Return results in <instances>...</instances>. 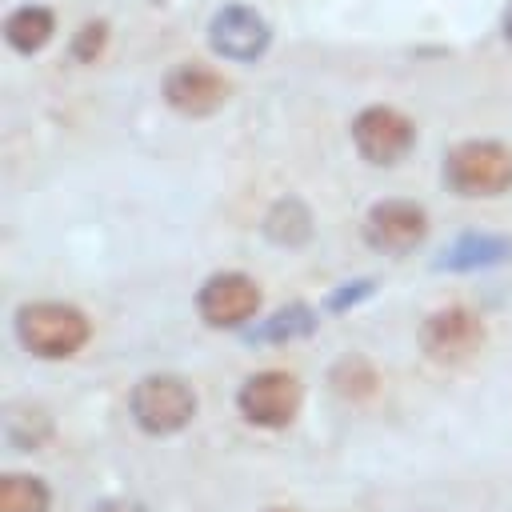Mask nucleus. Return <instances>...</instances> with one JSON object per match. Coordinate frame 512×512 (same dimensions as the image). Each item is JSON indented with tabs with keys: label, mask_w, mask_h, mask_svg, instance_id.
Listing matches in <instances>:
<instances>
[{
	"label": "nucleus",
	"mask_w": 512,
	"mask_h": 512,
	"mask_svg": "<svg viewBox=\"0 0 512 512\" xmlns=\"http://www.w3.org/2000/svg\"><path fill=\"white\" fill-rule=\"evenodd\" d=\"M88 332H92L88 328V316L80 308H72V304L40 300V304H24L16 312V336L40 360L76 356L88 344Z\"/></svg>",
	"instance_id": "obj_1"
},
{
	"label": "nucleus",
	"mask_w": 512,
	"mask_h": 512,
	"mask_svg": "<svg viewBox=\"0 0 512 512\" xmlns=\"http://www.w3.org/2000/svg\"><path fill=\"white\" fill-rule=\"evenodd\" d=\"M444 184L460 196H500L512 188V152L496 140H468L444 156Z\"/></svg>",
	"instance_id": "obj_2"
},
{
	"label": "nucleus",
	"mask_w": 512,
	"mask_h": 512,
	"mask_svg": "<svg viewBox=\"0 0 512 512\" xmlns=\"http://www.w3.org/2000/svg\"><path fill=\"white\" fill-rule=\"evenodd\" d=\"M132 420L152 432V436H168V432H180L184 424H192L196 416V392L188 380L180 376H144L136 388H132Z\"/></svg>",
	"instance_id": "obj_3"
},
{
	"label": "nucleus",
	"mask_w": 512,
	"mask_h": 512,
	"mask_svg": "<svg viewBox=\"0 0 512 512\" xmlns=\"http://www.w3.org/2000/svg\"><path fill=\"white\" fill-rule=\"evenodd\" d=\"M352 140H356V152L368 164H396V160L408 156V148L416 140V128L404 112H396L388 104H372L352 120Z\"/></svg>",
	"instance_id": "obj_4"
},
{
	"label": "nucleus",
	"mask_w": 512,
	"mask_h": 512,
	"mask_svg": "<svg viewBox=\"0 0 512 512\" xmlns=\"http://www.w3.org/2000/svg\"><path fill=\"white\" fill-rule=\"evenodd\" d=\"M236 404L256 428H284L300 412V380L292 372H256L244 380Z\"/></svg>",
	"instance_id": "obj_5"
},
{
	"label": "nucleus",
	"mask_w": 512,
	"mask_h": 512,
	"mask_svg": "<svg viewBox=\"0 0 512 512\" xmlns=\"http://www.w3.org/2000/svg\"><path fill=\"white\" fill-rule=\"evenodd\" d=\"M268 40H272L268 20L260 12H252L248 4H224L208 24L212 52H220L224 60H236V64L260 60L268 52Z\"/></svg>",
	"instance_id": "obj_6"
},
{
	"label": "nucleus",
	"mask_w": 512,
	"mask_h": 512,
	"mask_svg": "<svg viewBox=\"0 0 512 512\" xmlns=\"http://www.w3.org/2000/svg\"><path fill=\"white\" fill-rule=\"evenodd\" d=\"M420 344H424V352H428L432 360H440V364H460V360H468L472 352H480V344H484V320H480L472 308H460V304L440 308V312H432V316L424 320Z\"/></svg>",
	"instance_id": "obj_7"
},
{
	"label": "nucleus",
	"mask_w": 512,
	"mask_h": 512,
	"mask_svg": "<svg viewBox=\"0 0 512 512\" xmlns=\"http://www.w3.org/2000/svg\"><path fill=\"white\" fill-rule=\"evenodd\" d=\"M200 320L212 328H236L244 320L256 316L260 308V284L244 272H220L212 280H204L200 296H196Z\"/></svg>",
	"instance_id": "obj_8"
},
{
	"label": "nucleus",
	"mask_w": 512,
	"mask_h": 512,
	"mask_svg": "<svg viewBox=\"0 0 512 512\" xmlns=\"http://www.w3.org/2000/svg\"><path fill=\"white\" fill-rule=\"evenodd\" d=\"M424 232H428V212L412 200H384L364 220V240L388 256L412 252L424 240Z\"/></svg>",
	"instance_id": "obj_9"
},
{
	"label": "nucleus",
	"mask_w": 512,
	"mask_h": 512,
	"mask_svg": "<svg viewBox=\"0 0 512 512\" xmlns=\"http://www.w3.org/2000/svg\"><path fill=\"white\" fill-rule=\"evenodd\" d=\"M164 100L184 116H208L228 100V80L208 64H176L164 76Z\"/></svg>",
	"instance_id": "obj_10"
},
{
	"label": "nucleus",
	"mask_w": 512,
	"mask_h": 512,
	"mask_svg": "<svg viewBox=\"0 0 512 512\" xmlns=\"http://www.w3.org/2000/svg\"><path fill=\"white\" fill-rule=\"evenodd\" d=\"M52 28H56V20H52L48 8L24 4V8H16V12L4 20V40H8L16 52H40V48L52 40Z\"/></svg>",
	"instance_id": "obj_11"
},
{
	"label": "nucleus",
	"mask_w": 512,
	"mask_h": 512,
	"mask_svg": "<svg viewBox=\"0 0 512 512\" xmlns=\"http://www.w3.org/2000/svg\"><path fill=\"white\" fill-rule=\"evenodd\" d=\"M264 232H268V240L296 248V244H304V240L312 236V216H308V208H304L296 196H288V200H276V204L268 208Z\"/></svg>",
	"instance_id": "obj_12"
},
{
	"label": "nucleus",
	"mask_w": 512,
	"mask_h": 512,
	"mask_svg": "<svg viewBox=\"0 0 512 512\" xmlns=\"http://www.w3.org/2000/svg\"><path fill=\"white\" fill-rule=\"evenodd\" d=\"M0 512H48V488L36 476H4L0 480Z\"/></svg>",
	"instance_id": "obj_13"
},
{
	"label": "nucleus",
	"mask_w": 512,
	"mask_h": 512,
	"mask_svg": "<svg viewBox=\"0 0 512 512\" xmlns=\"http://www.w3.org/2000/svg\"><path fill=\"white\" fill-rule=\"evenodd\" d=\"M508 256V240H496V236H464L456 240L452 252H444V264L448 268H476V264H496Z\"/></svg>",
	"instance_id": "obj_14"
},
{
	"label": "nucleus",
	"mask_w": 512,
	"mask_h": 512,
	"mask_svg": "<svg viewBox=\"0 0 512 512\" xmlns=\"http://www.w3.org/2000/svg\"><path fill=\"white\" fill-rule=\"evenodd\" d=\"M332 384H336V392H344V396H368V392L376 388V372H372L360 356H348V360L332 372Z\"/></svg>",
	"instance_id": "obj_15"
},
{
	"label": "nucleus",
	"mask_w": 512,
	"mask_h": 512,
	"mask_svg": "<svg viewBox=\"0 0 512 512\" xmlns=\"http://www.w3.org/2000/svg\"><path fill=\"white\" fill-rule=\"evenodd\" d=\"M308 328H312V312L296 304V308L272 316V324L260 332V340H284V336H300V332H308Z\"/></svg>",
	"instance_id": "obj_16"
},
{
	"label": "nucleus",
	"mask_w": 512,
	"mask_h": 512,
	"mask_svg": "<svg viewBox=\"0 0 512 512\" xmlns=\"http://www.w3.org/2000/svg\"><path fill=\"white\" fill-rule=\"evenodd\" d=\"M104 40H108V24L92 20V24H84V28L76 32V40H72V56H76V60H96V56L104 52Z\"/></svg>",
	"instance_id": "obj_17"
},
{
	"label": "nucleus",
	"mask_w": 512,
	"mask_h": 512,
	"mask_svg": "<svg viewBox=\"0 0 512 512\" xmlns=\"http://www.w3.org/2000/svg\"><path fill=\"white\" fill-rule=\"evenodd\" d=\"M92 512H144L136 500H104V504H96Z\"/></svg>",
	"instance_id": "obj_18"
},
{
	"label": "nucleus",
	"mask_w": 512,
	"mask_h": 512,
	"mask_svg": "<svg viewBox=\"0 0 512 512\" xmlns=\"http://www.w3.org/2000/svg\"><path fill=\"white\" fill-rule=\"evenodd\" d=\"M504 40L512 44V4H508V12H504Z\"/></svg>",
	"instance_id": "obj_19"
},
{
	"label": "nucleus",
	"mask_w": 512,
	"mask_h": 512,
	"mask_svg": "<svg viewBox=\"0 0 512 512\" xmlns=\"http://www.w3.org/2000/svg\"><path fill=\"white\" fill-rule=\"evenodd\" d=\"M268 512H292V508H268Z\"/></svg>",
	"instance_id": "obj_20"
}]
</instances>
